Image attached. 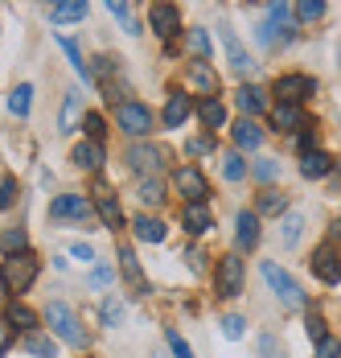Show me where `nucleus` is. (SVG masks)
Here are the masks:
<instances>
[{"label": "nucleus", "instance_id": "1", "mask_svg": "<svg viewBox=\"0 0 341 358\" xmlns=\"http://www.w3.org/2000/svg\"><path fill=\"white\" fill-rule=\"evenodd\" d=\"M45 322H50V329L62 338V342H70V346H87V329L78 325V317H74V309L70 305H62V301H50V309H45Z\"/></svg>", "mask_w": 341, "mask_h": 358}, {"label": "nucleus", "instance_id": "2", "mask_svg": "<svg viewBox=\"0 0 341 358\" xmlns=\"http://www.w3.org/2000/svg\"><path fill=\"white\" fill-rule=\"evenodd\" d=\"M259 272H263L268 288H272V292L280 296V301H284V305H288V309H300V305H305V288L296 285V280H292V276H288V272H284L280 264H272V259H268V264H263Z\"/></svg>", "mask_w": 341, "mask_h": 358}, {"label": "nucleus", "instance_id": "3", "mask_svg": "<svg viewBox=\"0 0 341 358\" xmlns=\"http://www.w3.org/2000/svg\"><path fill=\"white\" fill-rule=\"evenodd\" d=\"M4 288L8 292H29L37 280V259L29 255V251H21V255H8V264H4Z\"/></svg>", "mask_w": 341, "mask_h": 358}, {"label": "nucleus", "instance_id": "4", "mask_svg": "<svg viewBox=\"0 0 341 358\" xmlns=\"http://www.w3.org/2000/svg\"><path fill=\"white\" fill-rule=\"evenodd\" d=\"M115 124H119V132H128V136H148L152 132V111L136 103V99H124L119 108H115Z\"/></svg>", "mask_w": 341, "mask_h": 358}, {"label": "nucleus", "instance_id": "5", "mask_svg": "<svg viewBox=\"0 0 341 358\" xmlns=\"http://www.w3.org/2000/svg\"><path fill=\"white\" fill-rule=\"evenodd\" d=\"M214 288H218V296H239L242 292V259L239 255H222V259H218Z\"/></svg>", "mask_w": 341, "mask_h": 358}, {"label": "nucleus", "instance_id": "6", "mask_svg": "<svg viewBox=\"0 0 341 358\" xmlns=\"http://www.w3.org/2000/svg\"><path fill=\"white\" fill-rule=\"evenodd\" d=\"M317 91V83L308 78V74H284V78H275V95H280V103H305L308 95Z\"/></svg>", "mask_w": 341, "mask_h": 358}, {"label": "nucleus", "instance_id": "7", "mask_svg": "<svg viewBox=\"0 0 341 358\" xmlns=\"http://www.w3.org/2000/svg\"><path fill=\"white\" fill-rule=\"evenodd\" d=\"M165 161H169V152L157 148V144H132V148H128V165H132L136 173H157Z\"/></svg>", "mask_w": 341, "mask_h": 358}, {"label": "nucleus", "instance_id": "8", "mask_svg": "<svg viewBox=\"0 0 341 358\" xmlns=\"http://www.w3.org/2000/svg\"><path fill=\"white\" fill-rule=\"evenodd\" d=\"M173 185L185 194V202H205V198H210V185H205V178L194 165H181V169L173 173Z\"/></svg>", "mask_w": 341, "mask_h": 358}, {"label": "nucleus", "instance_id": "9", "mask_svg": "<svg viewBox=\"0 0 341 358\" xmlns=\"http://www.w3.org/2000/svg\"><path fill=\"white\" fill-rule=\"evenodd\" d=\"M50 218H78V222H87L91 218V202L82 198V194H62V198H54L50 202Z\"/></svg>", "mask_w": 341, "mask_h": 358}, {"label": "nucleus", "instance_id": "10", "mask_svg": "<svg viewBox=\"0 0 341 358\" xmlns=\"http://www.w3.org/2000/svg\"><path fill=\"white\" fill-rule=\"evenodd\" d=\"M148 25H152L157 37H177L181 34V13L173 4H152L148 8Z\"/></svg>", "mask_w": 341, "mask_h": 358}, {"label": "nucleus", "instance_id": "11", "mask_svg": "<svg viewBox=\"0 0 341 358\" xmlns=\"http://www.w3.org/2000/svg\"><path fill=\"white\" fill-rule=\"evenodd\" d=\"M312 276L325 280V285H338L341 280V255L333 248H317L312 251Z\"/></svg>", "mask_w": 341, "mask_h": 358}, {"label": "nucleus", "instance_id": "12", "mask_svg": "<svg viewBox=\"0 0 341 358\" xmlns=\"http://www.w3.org/2000/svg\"><path fill=\"white\" fill-rule=\"evenodd\" d=\"M218 37H222V45H226V58H231V66L239 74H247V71H255V62H251V54L242 50V41L235 37V29L231 25H218Z\"/></svg>", "mask_w": 341, "mask_h": 358}, {"label": "nucleus", "instance_id": "13", "mask_svg": "<svg viewBox=\"0 0 341 358\" xmlns=\"http://www.w3.org/2000/svg\"><path fill=\"white\" fill-rule=\"evenodd\" d=\"M70 161H74L78 169H87V173H99V169H103V144H99V141H82V144H74Z\"/></svg>", "mask_w": 341, "mask_h": 358}, {"label": "nucleus", "instance_id": "14", "mask_svg": "<svg viewBox=\"0 0 341 358\" xmlns=\"http://www.w3.org/2000/svg\"><path fill=\"white\" fill-rule=\"evenodd\" d=\"M181 227L189 231V235H205L210 227H214V218L205 210V202H185V210H181Z\"/></svg>", "mask_w": 341, "mask_h": 358}, {"label": "nucleus", "instance_id": "15", "mask_svg": "<svg viewBox=\"0 0 341 358\" xmlns=\"http://www.w3.org/2000/svg\"><path fill=\"white\" fill-rule=\"evenodd\" d=\"M119 272L128 276V285H132V292L136 296H144L148 292V285H144V272H140V259L132 248H119Z\"/></svg>", "mask_w": 341, "mask_h": 358}, {"label": "nucleus", "instance_id": "16", "mask_svg": "<svg viewBox=\"0 0 341 358\" xmlns=\"http://www.w3.org/2000/svg\"><path fill=\"white\" fill-rule=\"evenodd\" d=\"M185 78H189V87H198L202 95H214V91H218V74L210 71V66H205L202 58L185 66Z\"/></svg>", "mask_w": 341, "mask_h": 358}, {"label": "nucleus", "instance_id": "17", "mask_svg": "<svg viewBox=\"0 0 341 358\" xmlns=\"http://www.w3.org/2000/svg\"><path fill=\"white\" fill-rule=\"evenodd\" d=\"M189 111H194V99L181 95V91H173L169 103H165V128H181V124L189 120Z\"/></svg>", "mask_w": 341, "mask_h": 358}, {"label": "nucleus", "instance_id": "18", "mask_svg": "<svg viewBox=\"0 0 341 358\" xmlns=\"http://www.w3.org/2000/svg\"><path fill=\"white\" fill-rule=\"evenodd\" d=\"M272 124L280 128V132H296V128H308V124H305V111L296 108V103H275Z\"/></svg>", "mask_w": 341, "mask_h": 358}, {"label": "nucleus", "instance_id": "19", "mask_svg": "<svg viewBox=\"0 0 341 358\" xmlns=\"http://www.w3.org/2000/svg\"><path fill=\"white\" fill-rule=\"evenodd\" d=\"M329 169H333V157H329V152H321V148H308L305 157H300V173H305V178H325V173H329Z\"/></svg>", "mask_w": 341, "mask_h": 358}, {"label": "nucleus", "instance_id": "20", "mask_svg": "<svg viewBox=\"0 0 341 358\" xmlns=\"http://www.w3.org/2000/svg\"><path fill=\"white\" fill-rule=\"evenodd\" d=\"M78 120H87V115H82V95H78V91H66V99H62V120H58V132H74V128H78Z\"/></svg>", "mask_w": 341, "mask_h": 358}, {"label": "nucleus", "instance_id": "21", "mask_svg": "<svg viewBox=\"0 0 341 358\" xmlns=\"http://www.w3.org/2000/svg\"><path fill=\"white\" fill-rule=\"evenodd\" d=\"M87 17V0H58L50 8V21L54 25H70V21H82Z\"/></svg>", "mask_w": 341, "mask_h": 358}, {"label": "nucleus", "instance_id": "22", "mask_svg": "<svg viewBox=\"0 0 341 358\" xmlns=\"http://www.w3.org/2000/svg\"><path fill=\"white\" fill-rule=\"evenodd\" d=\"M95 210H99V218H103V227H124V215H119V202H115V194H107V189H99L95 194Z\"/></svg>", "mask_w": 341, "mask_h": 358}, {"label": "nucleus", "instance_id": "23", "mask_svg": "<svg viewBox=\"0 0 341 358\" xmlns=\"http://www.w3.org/2000/svg\"><path fill=\"white\" fill-rule=\"evenodd\" d=\"M235 227H239V231H235L239 248H255V243H259V215H255V210H242Z\"/></svg>", "mask_w": 341, "mask_h": 358}, {"label": "nucleus", "instance_id": "24", "mask_svg": "<svg viewBox=\"0 0 341 358\" xmlns=\"http://www.w3.org/2000/svg\"><path fill=\"white\" fill-rule=\"evenodd\" d=\"M235 144H239V148H259V144H263V128H259L251 115H242L239 124H235Z\"/></svg>", "mask_w": 341, "mask_h": 358}, {"label": "nucleus", "instance_id": "25", "mask_svg": "<svg viewBox=\"0 0 341 358\" xmlns=\"http://www.w3.org/2000/svg\"><path fill=\"white\" fill-rule=\"evenodd\" d=\"M255 215H272V218L288 215V194H280V189H263V194H259Z\"/></svg>", "mask_w": 341, "mask_h": 358}, {"label": "nucleus", "instance_id": "26", "mask_svg": "<svg viewBox=\"0 0 341 358\" xmlns=\"http://www.w3.org/2000/svg\"><path fill=\"white\" fill-rule=\"evenodd\" d=\"M235 103L242 108V115H259V111L268 108V95H263L259 87H239V95H235Z\"/></svg>", "mask_w": 341, "mask_h": 358}, {"label": "nucleus", "instance_id": "27", "mask_svg": "<svg viewBox=\"0 0 341 358\" xmlns=\"http://www.w3.org/2000/svg\"><path fill=\"white\" fill-rule=\"evenodd\" d=\"M300 231H305V215L288 210L284 222H280V243H284V248H296V243H300Z\"/></svg>", "mask_w": 341, "mask_h": 358}, {"label": "nucleus", "instance_id": "28", "mask_svg": "<svg viewBox=\"0 0 341 358\" xmlns=\"http://www.w3.org/2000/svg\"><path fill=\"white\" fill-rule=\"evenodd\" d=\"M136 198H140V206H148V210H157V206L165 202V185H161L157 178H144V181L136 185Z\"/></svg>", "mask_w": 341, "mask_h": 358}, {"label": "nucleus", "instance_id": "29", "mask_svg": "<svg viewBox=\"0 0 341 358\" xmlns=\"http://www.w3.org/2000/svg\"><path fill=\"white\" fill-rule=\"evenodd\" d=\"M132 227H136V239H140V243H161V239H165V222H161V218L140 215Z\"/></svg>", "mask_w": 341, "mask_h": 358}, {"label": "nucleus", "instance_id": "30", "mask_svg": "<svg viewBox=\"0 0 341 358\" xmlns=\"http://www.w3.org/2000/svg\"><path fill=\"white\" fill-rule=\"evenodd\" d=\"M4 322H8V325H17V329H29V334H34V325H37V313L29 309V305H21V301H13V305H8V313H4Z\"/></svg>", "mask_w": 341, "mask_h": 358}, {"label": "nucleus", "instance_id": "31", "mask_svg": "<svg viewBox=\"0 0 341 358\" xmlns=\"http://www.w3.org/2000/svg\"><path fill=\"white\" fill-rule=\"evenodd\" d=\"M198 115H202L205 128H222V124H226V108H222L218 99H202V103H198Z\"/></svg>", "mask_w": 341, "mask_h": 358}, {"label": "nucleus", "instance_id": "32", "mask_svg": "<svg viewBox=\"0 0 341 358\" xmlns=\"http://www.w3.org/2000/svg\"><path fill=\"white\" fill-rule=\"evenodd\" d=\"M29 103H34V87L21 83V87L13 91V99H8V111H13L17 120H25V115H29Z\"/></svg>", "mask_w": 341, "mask_h": 358}, {"label": "nucleus", "instance_id": "33", "mask_svg": "<svg viewBox=\"0 0 341 358\" xmlns=\"http://www.w3.org/2000/svg\"><path fill=\"white\" fill-rule=\"evenodd\" d=\"M107 8H111V17H119V25L128 29V34H140V25H136V17H132V8H128V0H103Z\"/></svg>", "mask_w": 341, "mask_h": 358}, {"label": "nucleus", "instance_id": "34", "mask_svg": "<svg viewBox=\"0 0 341 358\" xmlns=\"http://www.w3.org/2000/svg\"><path fill=\"white\" fill-rule=\"evenodd\" d=\"M25 350L37 355V358H54V355H58V346H54L45 334H29V338H25Z\"/></svg>", "mask_w": 341, "mask_h": 358}, {"label": "nucleus", "instance_id": "35", "mask_svg": "<svg viewBox=\"0 0 341 358\" xmlns=\"http://www.w3.org/2000/svg\"><path fill=\"white\" fill-rule=\"evenodd\" d=\"M222 178L226 181H242L247 178V161H242L239 152H226V157H222Z\"/></svg>", "mask_w": 341, "mask_h": 358}, {"label": "nucleus", "instance_id": "36", "mask_svg": "<svg viewBox=\"0 0 341 358\" xmlns=\"http://www.w3.org/2000/svg\"><path fill=\"white\" fill-rule=\"evenodd\" d=\"M325 17V0H296V21H321Z\"/></svg>", "mask_w": 341, "mask_h": 358}, {"label": "nucleus", "instance_id": "37", "mask_svg": "<svg viewBox=\"0 0 341 358\" xmlns=\"http://www.w3.org/2000/svg\"><path fill=\"white\" fill-rule=\"evenodd\" d=\"M58 45H62V50H66L70 66H74V71L82 74V78H91V71H87V62H82V50H78V45H74V41H70V37H58Z\"/></svg>", "mask_w": 341, "mask_h": 358}, {"label": "nucleus", "instance_id": "38", "mask_svg": "<svg viewBox=\"0 0 341 358\" xmlns=\"http://www.w3.org/2000/svg\"><path fill=\"white\" fill-rule=\"evenodd\" d=\"M0 243H4V251H8V255H21V251H25V243H29V239H25V231H21V227H8Z\"/></svg>", "mask_w": 341, "mask_h": 358}, {"label": "nucleus", "instance_id": "39", "mask_svg": "<svg viewBox=\"0 0 341 358\" xmlns=\"http://www.w3.org/2000/svg\"><path fill=\"white\" fill-rule=\"evenodd\" d=\"M288 4H292V0H268V8H272V21H268V25H280V29H284V37H288Z\"/></svg>", "mask_w": 341, "mask_h": 358}, {"label": "nucleus", "instance_id": "40", "mask_svg": "<svg viewBox=\"0 0 341 358\" xmlns=\"http://www.w3.org/2000/svg\"><path fill=\"white\" fill-rule=\"evenodd\" d=\"M119 322H124V305L115 296H107L103 301V325H119Z\"/></svg>", "mask_w": 341, "mask_h": 358}, {"label": "nucleus", "instance_id": "41", "mask_svg": "<svg viewBox=\"0 0 341 358\" xmlns=\"http://www.w3.org/2000/svg\"><path fill=\"white\" fill-rule=\"evenodd\" d=\"M189 50L198 54V58H210V37H205V29H189Z\"/></svg>", "mask_w": 341, "mask_h": 358}, {"label": "nucleus", "instance_id": "42", "mask_svg": "<svg viewBox=\"0 0 341 358\" xmlns=\"http://www.w3.org/2000/svg\"><path fill=\"white\" fill-rule=\"evenodd\" d=\"M82 124H87V136L103 144V136H107V124H103V115H95V111H87V120H82Z\"/></svg>", "mask_w": 341, "mask_h": 358}, {"label": "nucleus", "instance_id": "43", "mask_svg": "<svg viewBox=\"0 0 341 358\" xmlns=\"http://www.w3.org/2000/svg\"><path fill=\"white\" fill-rule=\"evenodd\" d=\"M305 329H308V338H312V342H321V338H329V334H325V322H321V313H317V309L308 313Z\"/></svg>", "mask_w": 341, "mask_h": 358}, {"label": "nucleus", "instance_id": "44", "mask_svg": "<svg viewBox=\"0 0 341 358\" xmlns=\"http://www.w3.org/2000/svg\"><path fill=\"white\" fill-rule=\"evenodd\" d=\"M169 350H173L177 358H194V350H189V342H185V338H181L177 329H169Z\"/></svg>", "mask_w": 341, "mask_h": 358}, {"label": "nucleus", "instance_id": "45", "mask_svg": "<svg viewBox=\"0 0 341 358\" xmlns=\"http://www.w3.org/2000/svg\"><path fill=\"white\" fill-rule=\"evenodd\" d=\"M317 358H341V342L338 338H321L317 342Z\"/></svg>", "mask_w": 341, "mask_h": 358}, {"label": "nucleus", "instance_id": "46", "mask_svg": "<svg viewBox=\"0 0 341 358\" xmlns=\"http://www.w3.org/2000/svg\"><path fill=\"white\" fill-rule=\"evenodd\" d=\"M13 202H17V181L4 178V185H0V210H8Z\"/></svg>", "mask_w": 341, "mask_h": 358}, {"label": "nucleus", "instance_id": "47", "mask_svg": "<svg viewBox=\"0 0 341 358\" xmlns=\"http://www.w3.org/2000/svg\"><path fill=\"white\" fill-rule=\"evenodd\" d=\"M242 325H247V322H242L239 313H231V317H226V322H222V334H226V338H235V342H239V338H242Z\"/></svg>", "mask_w": 341, "mask_h": 358}, {"label": "nucleus", "instance_id": "48", "mask_svg": "<svg viewBox=\"0 0 341 358\" xmlns=\"http://www.w3.org/2000/svg\"><path fill=\"white\" fill-rule=\"evenodd\" d=\"M275 173H280V165H275V161H259V165H255V178H259V181H272Z\"/></svg>", "mask_w": 341, "mask_h": 358}, {"label": "nucleus", "instance_id": "49", "mask_svg": "<svg viewBox=\"0 0 341 358\" xmlns=\"http://www.w3.org/2000/svg\"><path fill=\"white\" fill-rule=\"evenodd\" d=\"M259 355H263V358H280V350H275V338H272V334H263V338H259Z\"/></svg>", "mask_w": 341, "mask_h": 358}, {"label": "nucleus", "instance_id": "50", "mask_svg": "<svg viewBox=\"0 0 341 358\" xmlns=\"http://www.w3.org/2000/svg\"><path fill=\"white\" fill-rule=\"evenodd\" d=\"M103 285H111V268H95L91 272V288H103Z\"/></svg>", "mask_w": 341, "mask_h": 358}, {"label": "nucleus", "instance_id": "51", "mask_svg": "<svg viewBox=\"0 0 341 358\" xmlns=\"http://www.w3.org/2000/svg\"><path fill=\"white\" fill-rule=\"evenodd\" d=\"M70 255H74V259H82V264H87V259H95V251L87 248V243H74V248H70Z\"/></svg>", "mask_w": 341, "mask_h": 358}, {"label": "nucleus", "instance_id": "52", "mask_svg": "<svg viewBox=\"0 0 341 358\" xmlns=\"http://www.w3.org/2000/svg\"><path fill=\"white\" fill-rule=\"evenodd\" d=\"M8 342H13V334H8V322H0V355L8 350Z\"/></svg>", "mask_w": 341, "mask_h": 358}, {"label": "nucleus", "instance_id": "53", "mask_svg": "<svg viewBox=\"0 0 341 358\" xmlns=\"http://www.w3.org/2000/svg\"><path fill=\"white\" fill-rule=\"evenodd\" d=\"M210 148H214L210 141H189V152H210Z\"/></svg>", "mask_w": 341, "mask_h": 358}, {"label": "nucleus", "instance_id": "54", "mask_svg": "<svg viewBox=\"0 0 341 358\" xmlns=\"http://www.w3.org/2000/svg\"><path fill=\"white\" fill-rule=\"evenodd\" d=\"M312 141H317V132H300V136H296V144H300L305 152H308V144H312Z\"/></svg>", "mask_w": 341, "mask_h": 358}, {"label": "nucleus", "instance_id": "55", "mask_svg": "<svg viewBox=\"0 0 341 358\" xmlns=\"http://www.w3.org/2000/svg\"><path fill=\"white\" fill-rule=\"evenodd\" d=\"M329 231H333V235H341V218H338V222H333V227H329Z\"/></svg>", "mask_w": 341, "mask_h": 358}, {"label": "nucleus", "instance_id": "56", "mask_svg": "<svg viewBox=\"0 0 341 358\" xmlns=\"http://www.w3.org/2000/svg\"><path fill=\"white\" fill-rule=\"evenodd\" d=\"M50 4H58V0H50Z\"/></svg>", "mask_w": 341, "mask_h": 358}, {"label": "nucleus", "instance_id": "57", "mask_svg": "<svg viewBox=\"0 0 341 358\" xmlns=\"http://www.w3.org/2000/svg\"><path fill=\"white\" fill-rule=\"evenodd\" d=\"M338 169H341V165H338Z\"/></svg>", "mask_w": 341, "mask_h": 358}, {"label": "nucleus", "instance_id": "58", "mask_svg": "<svg viewBox=\"0 0 341 358\" xmlns=\"http://www.w3.org/2000/svg\"><path fill=\"white\" fill-rule=\"evenodd\" d=\"M157 358H161V355H157Z\"/></svg>", "mask_w": 341, "mask_h": 358}]
</instances>
